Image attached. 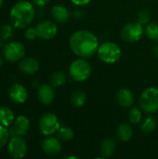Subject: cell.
Instances as JSON below:
<instances>
[{
	"label": "cell",
	"mask_w": 158,
	"mask_h": 159,
	"mask_svg": "<svg viewBox=\"0 0 158 159\" xmlns=\"http://www.w3.org/2000/svg\"><path fill=\"white\" fill-rule=\"evenodd\" d=\"M72 51L80 58L92 57L99 48V41L97 36L86 30H80L74 33L69 40Z\"/></svg>",
	"instance_id": "obj_1"
},
{
	"label": "cell",
	"mask_w": 158,
	"mask_h": 159,
	"mask_svg": "<svg viewBox=\"0 0 158 159\" xmlns=\"http://www.w3.org/2000/svg\"><path fill=\"white\" fill-rule=\"evenodd\" d=\"M34 6L25 0L17 2L10 10V20L16 28H25L34 20Z\"/></svg>",
	"instance_id": "obj_2"
},
{
	"label": "cell",
	"mask_w": 158,
	"mask_h": 159,
	"mask_svg": "<svg viewBox=\"0 0 158 159\" xmlns=\"http://www.w3.org/2000/svg\"><path fill=\"white\" fill-rule=\"evenodd\" d=\"M97 53L101 61L112 64L120 60L122 50L117 44L114 42H105L99 47Z\"/></svg>",
	"instance_id": "obj_3"
},
{
	"label": "cell",
	"mask_w": 158,
	"mask_h": 159,
	"mask_svg": "<svg viewBox=\"0 0 158 159\" xmlns=\"http://www.w3.org/2000/svg\"><path fill=\"white\" fill-rule=\"evenodd\" d=\"M140 105L147 114H155L158 112V89L148 88L142 91L140 97Z\"/></svg>",
	"instance_id": "obj_4"
},
{
	"label": "cell",
	"mask_w": 158,
	"mask_h": 159,
	"mask_svg": "<svg viewBox=\"0 0 158 159\" xmlns=\"http://www.w3.org/2000/svg\"><path fill=\"white\" fill-rule=\"evenodd\" d=\"M91 65L83 59L74 61L69 67V75L73 80L82 82L87 80L91 75Z\"/></svg>",
	"instance_id": "obj_5"
},
{
	"label": "cell",
	"mask_w": 158,
	"mask_h": 159,
	"mask_svg": "<svg viewBox=\"0 0 158 159\" xmlns=\"http://www.w3.org/2000/svg\"><path fill=\"white\" fill-rule=\"evenodd\" d=\"M25 54L24 46L17 41H12L4 46L3 55L7 61L15 62L23 58Z\"/></svg>",
	"instance_id": "obj_6"
},
{
	"label": "cell",
	"mask_w": 158,
	"mask_h": 159,
	"mask_svg": "<svg viewBox=\"0 0 158 159\" xmlns=\"http://www.w3.org/2000/svg\"><path fill=\"white\" fill-rule=\"evenodd\" d=\"M61 124L58 119V117L52 114V113H47L45 114L39 120V129L42 134L45 136H49L60 129Z\"/></svg>",
	"instance_id": "obj_7"
},
{
	"label": "cell",
	"mask_w": 158,
	"mask_h": 159,
	"mask_svg": "<svg viewBox=\"0 0 158 159\" xmlns=\"http://www.w3.org/2000/svg\"><path fill=\"white\" fill-rule=\"evenodd\" d=\"M8 153L12 158L21 159L27 154V144L25 141L18 135H14L8 141Z\"/></svg>",
	"instance_id": "obj_8"
},
{
	"label": "cell",
	"mask_w": 158,
	"mask_h": 159,
	"mask_svg": "<svg viewBox=\"0 0 158 159\" xmlns=\"http://www.w3.org/2000/svg\"><path fill=\"white\" fill-rule=\"evenodd\" d=\"M143 33L144 29L142 24L140 22H129L123 27L121 36L128 42H137L142 38Z\"/></svg>",
	"instance_id": "obj_9"
},
{
	"label": "cell",
	"mask_w": 158,
	"mask_h": 159,
	"mask_svg": "<svg viewBox=\"0 0 158 159\" xmlns=\"http://www.w3.org/2000/svg\"><path fill=\"white\" fill-rule=\"evenodd\" d=\"M35 28L37 31L38 37L44 40H48L53 38L58 33L57 25L50 20H43L39 22Z\"/></svg>",
	"instance_id": "obj_10"
},
{
	"label": "cell",
	"mask_w": 158,
	"mask_h": 159,
	"mask_svg": "<svg viewBox=\"0 0 158 159\" xmlns=\"http://www.w3.org/2000/svg\"><path fill=\"white\" fill-rule=\"evenodd\" d=\"M8 95L12 102H14L15 103H19V104L24 103L28 99L27 89L20 84H14L10 88Z\"/></svg>",
	"instance_id": "obj_11"
},
{
	"label": "cell",
	"mask_w": 158,
	"mask_h": 159,
	"mask_svg": "<svg viewBox=\"0 0 158 159\" xmlns=\"http://www.w3.org/2000/svg\"><path fill=\"white\" fill-rule=\"evenodd\" d=\"M30 129V120L25 116H19L13 122L12 129L9 133L18 136H23Z\"/></svg>",
	"instance_id": "obj_12"
},
{
	"label": "cell",
	"mask_w": 158,
	"mask_h": 159,
	"mask_svg": "<svg viewBox=\"0 0 158 159\" xmlns=\"http://www.w3.org/2000/svg\"><path fill=\"white\" fill-rule=\"evenodd\" d=\"M42 148L46 154L49 156H57L61 151V144L59 139L48 137L42 142Z\"/></svg>",
	"instance_id": "obj_13"
},
{
	"label": "cell",
	"mask_w": 158,
	"mask_h": 159,
	"mask_svg": "<svg viewBox=\"0 0 158 159\" xmlns=\"http://www.w3.org/2000/svg\"><path fill=\"white\" fill-rule=\"evenodd\" d=\"M55 98L53 87L47 84H43L38 89V99L41 103L48 105L53 102Z\"/></svg>",
	"instance_id": "obj_14"
},
{
	"label": "cell",
	"mask_w": 158,
	"mask_h": 159,
	"mask_svg": "<svg viewBox=\"0 0 158 159\" xmlns=\"http://www.w3.org/2000/svg\"><path fill=\"white\" fill-rule=\"evenodd\" d=\"M116 101L118 104L124 108L131 107L134 103V95L128 89H121L117 91Z\"/></svg>",
	"instance_id": "obj_15"
},
{
	"label": "cell",
	"mask_w": 158,
	"mask_h": 159,
	"mask_svg": "<svg viewBox=\"0 0 158 159\" xmlns=\"http://www.w3.org/2000/svg\"><path fill=\"white\" fill-rule=\"evenodd\" d=\"M19 67L22 73L26 75H33L39 70L40 65L37 60L34 58H25L20 61Z\"/></svg>",
	"instance_id": "obj_16"
},
{
	"label": "cell",
	"mask_w": 158,
	"mask_h": 159,
	"mask_svg": "<svg viewBox=\"0 0 158 159\" xmlns=\"http://www.w3.org/2000/svg\"><path fill=\"white\" fill-rule=\"evenodd\" d=\"M51 15L55 20L60 23H64L69 20L70 13L65 7L62 6H55L51 9Z\"/></svg>",
	"instance_id": "obj_17"
},
{
	"label": "cell",
	"mask_w": 158,
	"mask_h": 159,
	"mask_svg": "<svg viewBox=\"0 0 158 159\" xmlns=\"http://www.w3.org/2000/svg\"><path fill=\"white\" fill-rule=\"evenodd\" d=\"M115 149V143L112 138H106L104 139L100 147V153L102 158H107L113 156Z\"/></svg>",
	"instance_id": "obj_18"
},
{
	"label": "cell",
	"mask_w": 158,
	"mask_h": 159,
	"mask_svg": "<svg viewBox=\"0 0 158 159\" xmlns=\"http://www.w3.org/2000/svg\"><path fill=\"white\" fill-rule=\"evenodd\" d=\"M14 122V113L8 107H0V124L8 127Z\"/></svg>",
	"instance_id": "obj_19"
},
{
	"label": "cell",
	"mask_w": 158,
	"mask_h": 159,
	"mask_svg": "<svg viewBox=\"0 0 158 159\" xmlns=\"http://www.w3.org/2000/svg\"><path fill=\"white\" fill-rule=\"evenodd\" d=\"M133 136L131 127L127 123H121L117 128V137L122 142H129Z\"/></svg>",
	"instance_id": "obj_20"
},
{
	"label": "cell",
	"mask_w": 158,
	"mask_h": 159,
	"mask_svg": "<svg viewBox=\"0 0 158 159\" xmlns=\"http://www.w3.org/2000/svg\"><path fill=\"white\" fill-rule=\"evenodd\" d=\"M87 101V96L84 91L82 90H75L73 92L71 96V102L74 107H82Z\"/></svg>",
	"instance_id": "obj_21"
},
{
	"label": "cell",
	"mask_w": 158,
	"mask_h": 159,
	"mask_svg": "<svg viewBox=\"0 0 158 159\" xmlns=\"http://www.w3.org/2000/svg\"><path fill=\"white\" fill-rule=\"evenodd\" d=\"M58 137L60 140H62L64 142H69L74 139V131L69 127L62 126L60 127V129H58Z\"/></svg>",
	"instance_id": "obj_22"
},
{
	"label": "cell",
	"mask_w": 158,
	"mask_h": 159,
	"mask_svg": "<svg viewBox=\"0 0 158 159\" xmlns=\"http://www.w3.org/2000/svg\"><path fill=\"white\" fill-rule=\"evenodd\" d=\"M144 33L148 38L153 41H158V23L150 22L146 24Z\"/></svg>",
	"instance_id": "obj_23"
},
{
	"label": "cell",
	"mask_w": 158,
	"mask_h": 159,
	"mask_svg": "<svg viewBox=\"0 0 158 159\" xmlns=\"http://www.w3.org/2000/svg\"><path fill=\"white\" fill-rule=\"evenodd\" d=\"M66 82V75L62 72H57L51 75L50 84L53 88H59L65 84Z\"/></svg>",
	"instance_id": "obj_24"
},
{
	"label": "cell",
	"mask_w": 158,
	"mask_h": 159,
	"mask_svg": "<svg viewBox=\"0 0 158 159\" xmlns=\"http://www.w3.org/2000/svg\"><path fill=\"white\" fill-rule=\"evenodd\" d=\"M142 111L137 108V107H133L131 108V110L129 113V120L131 124H139L142 121Z\"/></svg>",
	"instance_id": "obj_25"
},
{
	"label": "cell",
	"mask_w": 158,
	"mask_h": 159,
	"mask_svg": "<svg viewBox=\"0 0 158 159\" xmlns=\"http://www.w3.org/2000/svg\"><path fill=\"white\" fill-rule=\"evenodd\" d=\"M156 121L155 118H153L151 116L147 117L142 125V130L146 133L153 132L156 129Z\"/></svg>",
	"instance_id": "obj_26"
},
{
	"label": "cell",
	"mask_w": 158,
	"mask_h": 159,
	"mask_svg": "<svg viewBox=\"0 0 158 159\" xmlns=\"http://www.w3.org/2000/svg\"><path fill=\"white\" fill-rule=\"evenodd\" d=\"M13 36V28L9 24H3L0 27V38L2 40H8Z\"/></svg>",
	"instance_id": "obj_27"
},
{
	"label": "cell",
	"mask_w": 158,
	"mask_h": 159,
	"mask_svg": "<svg viewBox=\"0 0 158 159\" xmlns=\"http://www.w3.org/2000/svg\"><path fill=\"white\" fill-rule=\"evenodd\" d=\"M9 131L7 128L0 124V148L4 147L9 140Z\"/></svg>",
	"instance_id": "obj_28"
},
{
	"label": "cell",
	"mask_w": 158,
	"mask_h": 159,
	"mask_svg": "<svg viewBox=\"0 0 158 159\" xmlns=\"http://www.w3.org/2000/svg\"><path fill=\"white\" fill-rule=\"evenodd\" d=\"M137 20H138V22H140L141 24H147L149 23V20H150V12L147 10V9H142L141 10L139 13H138V16H137Z\"/></svg>",
	"instance_id": "obj_29"
},
{
	"label": "cell",
	"mask_w": 158,
	"mask_h": 159,
	"mask_svg": "<svg viewBox=\"0 0 158 159\" xmlns=\"http://www.w3.org/2000/svg\"><path fill=\"white\" fill-rule=\"evenodd\" d=\"M24 36L28 40H34L36 37H38L36 28H28L24 33Z\"/></svg>",
	"instance_id": "obj_30"
},
{
	"label": "cell",
	"mask_w": 158,
	"mask_h": 159,
	"mask_svg": "<svg viewBox=\"0 0 158 159\" xmlns=\"http://www.w3.org/2000/svg\"><path fill=\"white\" fill-rule=\"evenodd\" d=\"M73 4L76 5V6H86L88 4H89L92 0H71Z\"/></svg>",
	"instance_id": "obj_31"
},
{
	"label": "cell",
	"mask_w": 158,
	"mask_h": 159,
	"mask_svg": "<svg viewBox=\"0 0 158 159\" xmlns=\"http://www.w3.org/2000/svg\"><path fill=\"white\" fill-rule=\"evenodd\" d=\"M34 1V3L36 5V6H38V7H44V6H46L47 4V2L49 1V0H33Z\"/></svg>",
	"instance_id": "obj_32"
},
{
	"label": "cell",
	"mask_w": 158,
	"mask_h": 159,
	"mask_svg": "<svg viewBox=\"0 0 158 159\" xmlns=\"http://www.w3.org/2000/svg\"><path fill=\"white\" fill-rule=\"evenodd\" d=\"M64 158L65 159H79L78 157H76V156H67V157H64Z\"/></svg>",
	"instance_id": "obj_33"
},
{
	"label": "cell",
	"mask_w": 158,
	"mask_h": 159,
	"mask_svg": "<svg viewBox=\"0 0 158 159\" xmlns=\"http://www.w3.org/2000/svg\"><path fill=\"white\" fill-rule=\"evenodd\" d=\"M154 54L158 58V46L155 47V48H154Z\"/></svg>",
	"instance_id": "obj_34"
},
{
	"label": "cell",
	"mask_w": 158,
	"mask_h": 159,
	"mask_svg": "<svg viewBox=\"0 0 158 159\" xmlns=\"http://www.w3.org/2000/svg\"><path fill=\"white\" fill-rule=\"evenodd\" d=\"M2 6H3V0H0V8L2 7Z\"/></svg>",
	"instance_id": "obj_35"
},
{
	"label": "cell",
	"mask_w": 158,
	"mask_h": 159,
	"mask_svg": "<svg viewBox=\"0 0 158 159\" xmlns=\"http://www.w3.org/2000/svg\"><path fill=\"white\" fill-rule=\"evenodd\" d=\"M2 63H3V61H2V59L0 58V66L2 65Z\"/></svg>",
	"instance_id": "obj_36"
}]
</instances>
